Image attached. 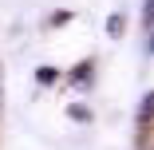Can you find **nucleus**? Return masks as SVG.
<instances>
[{
	"mask_svg": "<svg viewBox=\"0 0 154 150\" xmlns=\"http://www.w3.org/2000/svg\"><path fill=\"white\" fill-rule=\"evenodd\" d=\"M138 123L150 127V95H142V103H138Z\"/></svg>",
	"mask_w": 154,
	"mask_h": 150,
	"instance_id": "nucleus-1",
	"label": "nucleus"
},
{
	"mask_svg": "<svg viewBox=\"0 0 154 150\" xmlns=\"http://www.w3.org/2000/svg\"><path fill=\"white\" fill-rule=\"evenodd\" d=\"M107 32H111V36H122V16H111V20H107Z\"/></svg>",
	"mask_w": 154,
	"mask_h": 150,
	"instance_id": "nucleus-2",
	"label": "nucleus"
},
{
	"mask_svg": "<svg viewBox=\"0 0 154 150\" xmlns=\"http://www.w3.org/2000/svg\"><path fill=\"white\" fill-rule=\"evenodd\" d=\"M36 79H40V83H51V79H55V71H51V67H40V71H36Z\"/></svg>",
	"mask_w": 154,
	"mask_h": 150,
	"instance_id": "nucleus-3",
	"label": "nucleus"
}]
</instances>
